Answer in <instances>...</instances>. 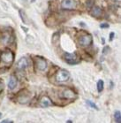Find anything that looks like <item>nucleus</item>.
<instances>
[{"mask_svg": "<svg viewBox=\"0 0 121 123\" xmlns=\"http://www.w3.org/2000/svg\"><path fill=\"white\" fill-rule=\"evenodd\" d=\"M4 89V85H3V83L2 82H0V91L3 90Z\"/></svg>", "mask_w": 121, "mask_h": 123, "instance_id": "obj_20", "label": "nucleus"}, {"mask_svg": "<svg viewBox=\"0 0 121 123\" xmlns=\"http://www.w3.org/2000/svg\"><path fill=\"white\" fill-rule=\"evenodd\" d=\"M104 82L103 80H99L98 82H97V90H98V92H102L103 90H104Z\"/></svg>", "mask_w": 121, "mask_h": 123, "instance_id": "obj_13", "label": "nucleus"}, {"mask_svg": "<svg viewBox=\"0 0 121 123\" xmlns=\"http://www.w3.org/2000/svg\"><path fill=\"white\" fill-rule=\"evenodd\" d=\"M20 18H21V20H22V21L25 24H27L28 23V20H27V16H26V13L24 12V11H22V10H20Z\"/></svg>", "mask_w": 121, "mask_h": 123, "instance_id": "obj_15", "label": "nucleus"}, {"mask_svg": "<svg viewBox=\"0 0 121 123\" xmlns=\"http://www.w3.org/2000/svg\"><path fill=\"white\" fill-rule=\"evenodd\" d=\"M70 78V73L67 70L61 69L58 71V73L56 74V81L58 82H65L67 81Z\"/></svg>", "mask_w": 121, "mask_h": 123, "instance_id": "obj_2", "label": "nucleus"}, {"mask_svg": "<svg viewBox=\"0 0 121 123\" xmlns=\"http://www.w3.org/2000/svg\"><path fill=\"white\" fill-rule=\"evenodd\" d=\"M40 105L42 107H49L52 105V102L48 97H42V99L40 100Z\"/></svg>", "mask_w": 121, "mask_h": 123, "instance_id": "obj_9", "label": "nucleus"}, {"mask_svg": "<svg viewBox=\"0 0 121 123\" xmlns=\"http://www.w3.org/2000/svg\"><path fill=\"white\" fill-rule=\"evenodd\" d=\"M18 84V81H17V78L15 77V76H11L10 77V80H9V82H8V88L10 89L11 90H14L16 86H17Z\"/></svg>", "mask_w": 121, "mask_h": 123, "instance_id": "obj_10", "label": "nucleus"}, {"mask_svg": "<svg viewBox=\"0 0 121 123\" xmlns=\"http://www.w3.org/2000/svg\"><path fill=\"white\" fill-rule=\"evenodd\" d=\"M35 65L39 71H44L47 67L46 60L41 57H35Z\"/></svg>", "mask_w": 121, "mask_h": 123, "instance_id": "obj_4", "label": "nucleus"}, {"mask_svg": "<svg viewBox=\"0 0 121 123\" xmlns=\"http://www.w3.org/2000/svg\"><path fill=\"white\" fill-rule=\"evenodd\" d=\"M64 59H65V62L69 65H76L80 62L78 57L74 53H65Z\"/></svg>", "mask_w": 121, "mask_h": 123, "instance_id": "obj_3", "label": "nucleus"}, {"mask_svg": "<svg viewBox=\"0 0 121 123\" xmlns=\"http://www.w3.org/2000/svg\"><path fill=\"white\" fill-rule=\"evenodd\" d=\"M19 101H20V103H21V104L28 103V101H29V97H28V96L20 95V97H19Z\"/></svg>", "mask_w": 121, "mask_h": 123, "instance_id": "obj_12", "label": "nucleus"}, {"mask_svg": "<svg viewBox=\"0 0 121 123\" xmlns=\"http://www.w3.org/2000/svg\"><path fill=\"white\" fill-rule=\"evenodd\" d=\"M6 122H9V123H12V121H11V120H2V123H6Z\"/></svg>", "mask_w": 121, "mask_h": 123, "instance_id": "obj_19", "label": "nucleus"}, {"mask_svg": "<svg viewBox=\"0 0 121 123\" xmlns=\"http://www.w3.org/2000/svg\"><path fill=\"white\" fill-rule=\"evenodd\" d=\"M116 1H120V0H116Z\"/></svg>", "mask_w": 121, "mask_h": 123, "instance_id": "obj_23", "label": "nucleus"}, {"mask_svg": "<svg viewBox=\"0 0 121 123\" xmlns=\"http://www.w3.org/2000/svg\"><path fill=\"white\" fill-rule=\"evenodd\" d=\"M2 117V113H1V112H0V118Z\"/></svg>", "mask_w": 121, "mask_h": 123, "instance_id": "obj_21", "label": "nucleus"}, {"mask_svg": "<svg viewBox=\"0 0 121 123\" xmlns=\"http://www.w3.org/2000/svg\"><path fill=\"white\" fill-rule=\"evenodd\" d=\"M109 27H110V25L108 23H102L101 25H100V28H108Z\"/></svg>", "mask_w": 121, "mask_h": 123, "instance_id": "obj_17", "label": "nucleus"}, {"mask_svg": "<svg viewBox=\"0 0 121 123\" xmlns=\"http://www.w3.org/2000/svg\"><path fill=\"white\" fill-rule=\"evenodd\" d=\"M93 41V38H92V36L90 35H83V36H81L78 39V42L81 46H84V47H87L88 45L91 44V43Z\"/></svg>", "mask_w": 121, "mask_h": 123, "instance_id": "obj_5", "label": "nucleus"}, {"mask_svg": "<svg viewBox=\"0 0 121 123\" xmlns=\"http://www.w3.org/2000/svg\"><path fill=\"white\" fill-rule=\"evenodd\" d=\"M34 1H35V0H32V2H34Z\"/></svg>", "mask_w": 121, "mask_h": 123, "instance_id": "obj_22", "label": "nucleus"}, {"mask_svg": "<svg viewBox=\"0 0 121 123\" xmlns=\"http://www.w3.org/2000/svg\"><path fill=\"white\" fill-rule=\"evenodd\" d=\"M28 61L27 58H21V59L18 61L16 67H17V69L20 70V71H24V70L28 67Z\"/></svg>", "mask_w": 121, "mask_h": 123, "instance_id": "obj_8", "label": "nucleus"}, {"mask_svg": "<svg viewBox=\"0 0 121 123\" xmlns=\"http://www.w3.org/2000/svg\"><path fill=\"white\" fill-rule=\"evenodd\" d=\"M60 98H65V99H73V98H76V94L72 90L67 89V90H65L60 93Z\"/></svg>", "mask_w": 121, "mask_h": 123, "instance_id": "obj_7", "label": "nucleus"}, {"mask_svg": "<svg viewBox=\"0 0 121 123\" xmlns=\"http://www.w3.org/2000/svg\"><path fill=\"white\" fill-rule=\"evenodd\" d=\"M87 102V104L89 105L91 108H94V109H96V110H98V107L96 106V105L95 103H93V102H91V101H89V100H87L86 101Z\"/></svg>", "mask_w": 121, "mask_h": 123, "instance_id": "obj_16", "label": "nucleus"}, {"mask_svg": "<svg viewBox=\"0 0 121 123\" xmlns=\"http://www.w3.org/2000/svg\"><path fill=\"white\" fill-rule=\"evenodd\" d=\"M103 13V11L102 9L98 6H95L93 7L92 11H91V15H93L94 17H100Z\"/></svg>", "mask_w": 121, "mask_h": 123, "instance_id": "obj_11", "label": "nucleus"}, {"mask_svg": "<svg viewBox=\"0 0 121 123\" xmlns=\"http://www.w3.org/2000/svg\"><path fill=\"white\" fill-rule=\"evenodd\" d=\"M114 36H115V34L113 33V32H111V33L110 34V41H112L113 38H114Z\"/></svg>", "mask_w": 121, "mask_h": 123, "instance_id": "obj_18", "label": "nucleus"}, {"mask_svg": "<svg viewBox=\"0 0 121 123\" xmlns=\"http://www.w3.org/2000/svg\"><path fill=\"white\" fill-rule=\"evenodd\" d=\"M61 6L65 10H72L76 7V2L74 0H63Z\"/></svg>", "mask_w": 121, "mask_h": 123, "instance_id": "obj_6", "label": "nucleus"}, {"mask_svg": "<svg viewBox=\"0 0 121 123\" xmlns=\"http://www.w3.org/2000/svg\"><path fill=\"white\" fill-rule=\"evenodd\" d=\"M0 59H1V61L5 64L11 65L13 62V53L10 50H4L0 55Z\"/></svg>", "mask_w": 121, "mask_h": 123, "instance_id": "obj_1", "label": "nucleus"}, {"mask_svg": "<svg viewBox=\"0 0 121 123\" xmlns=\"http://www.w3.org/2000/svg\"><path fill=\"white\" fill-rule=\"evenodd\" d=\"M114 118L116 120V122H121V112L119 111H116L114 113Z\"/></svg>", "mask_w": 121, "mask_h": 123, "instance_id": "obj_14", "label": "nucleus"}]
</instances>
